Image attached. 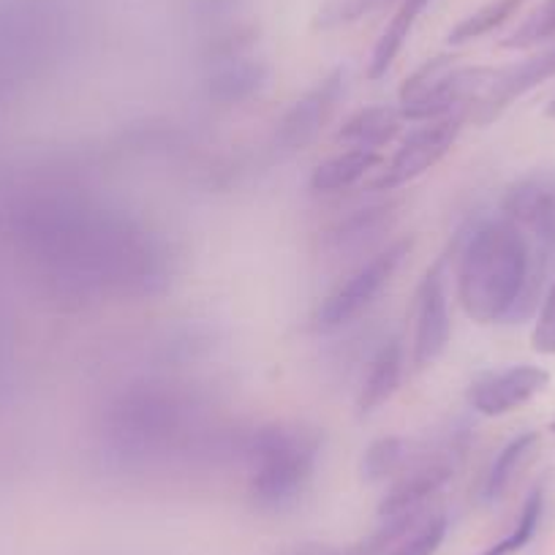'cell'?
I'll list each match as a JSON object with an SVG mask.
<instances>
[{"instance_id":"obj_14","label":"cell","mask_w":555,"mask_h":555,"mask_svg":"<svg viewBox=\"0 0 555 555\" xmlns=\"http://www.w3.org/2000/svg\"><path fill=\"white\" fill-rule=\"evenodd\" d=\"M267 82V66L256 57L229 55L210 68L205 79L207 99L216 104H240L259 93Z\"/></svg>"},{"instance_id":"obj_7","label":"cell","mask_w":555,"mask_h":555,"mask_svg":"<svg viewBox=\"0 0 555 555\" xmlns=\"http://www.w3.org/2000/svg\"><path fill=\"white\" fill-rule=\"evenodd\" d=\"M452 335L450 322V297H447V272L444 259L428 267L420 286H416L414 302V340H411V360L416 371L436 365L447 351Z\"/></svg>"},{"instance_id":"obj_8","label":"cell","mask_w":555,"mask_h":555,"mask_svg":"<svg viewBox=\"0 0 555 555\" xmlns=\"http://www.w3.org/2000/svg\"><path fill=\"white\" fill-rule=\"evenodd\" d=\"M447 528L450 520L441 509L382 517V526L362 544L360 555H436L444 544Z\"/></svg>"},{"instance_id":"obj_11","label":"cell","mask_w":555,"mask_h":555,"mask_svg":"<svg viewBox=\"0 0 555 555\" xmlns=\"http://www.w3.org/2000/svg\"><path fill=\"white\" fill-rule=\"evenodd\" d=\"M550 384V373L537 365H512L477 376L468 387V405L482 416H504L531 403Z\"/></svg>"},{"instance_id":"obj_15","label":"cell","mask_w":555,"mask_h":555,"mask_svg":"<svg viewBox=\"0 0 555 555\" xmlns=\"http://www.w3.org/2000/svg\"><path fill=\"white\" fill-rule=\"evenodd\" d=\"M400 376H403V346L392 338L367 362L365 378H362L360 395H357V409H360V414L367 416L376 409H382L398 392Z\"/></svg>"},{"instance_id":"obj_6","label":"cell","mask_w":555,"mask_h":555,"mask_svg":"<svg viewBox=\"0 0 555 555\" xmlns=\"http://www.w3.org/2000/svg\"><path fill=\"white\" fill-rule=\"evenodd\" d=\"M461 112H455L450 117H441V120H428L425 126L414 128L400 142L395 156L387 164H382V172L373 180V189L395 191L400 185L411 183V180L423 178L425 172H430L455 147L457 137H461Z\"/></svg>"},{"instance_id":"obj_19","label":"cell","mask_w":555,"mask_h":555,"mask_svg":"<svg viewBox=\"0 0 555 555\" xmlns=\"http://www.w3.org/2000/svg\"><path fill=\"white\" fill-rule=\"evenodd\" d=\"M537 444H539V434L528 430V434L515 436V439H512L509 444L499 452V457H495L493 466H490L488 477H485V488H482L485 501L504 499V493L509 490L512 479H515V474L520 472L522 463L533 455Z\"/></svg>"},{"instance_id":"obj_12","label":"cell","mask_w":555,"mask_h":555,"mask_svg":"<svg viewBox=\"0 0 555 555\" xmlns=\"http://www.w3.org/2000/svg\"><path fill=\"white\" fill-rule=\"evenodd\" d=\"M555 77V47L550 50L537 52L528 61L515 63L509 68H499L493 72V79H490L488 90L482 93V99L477 101V122L488 126V122L499 120L517 99L528 93V90L539 88V85L550 82Z\"/></svg>"},{"instance_id":"obj_3","label":"cell","mask_w":555,"mask_h":555,"mask_svg":"<svg viewBox=\"0 0 555 555\" xmlns=\"http://www.w3.org/2000/svg\"><path fill=\"white\" fill-rule=\"evenodd\" d=\"M495 68H461L450 55H439L416 68L400 88V117L405 120H441L457 106H474L488 90Z\"/></svg>"},{"instance_id":"obj_1","label":"cell","mask_w":555,"mask_h":555,"mask_svg":"<svg viewBox=\"0 0 555 555\" xmlns=\"http://www.w3.org/2000/svg\"><path fill=\"white\" fill-rule=\"evenodd\" d=\"M457 300L477 324L522 317L531 306V250L509 218L482 221L457 256Z\"/></svg>"},{"instance_id":"obj_28","label":"cell","mask_w":555,"mask_h":555,"mask_svg":"<svg viewBox=\"0 0 555 555\" xmlns=\"http://www.w3.org/2000/svg\"><path fill=\"white\" fill-rule=\"evenodd\" d=\"M550 430H553V434H555V423H553V425H550Z\"/></svg>"},{"instance_id":"obj_24","label":"cell","mask_w":555,"mask_h":555,"mask_svg":"<svg viewBox=\"0 0 555 555\" xmlns=\"http://www.w3.org/2000/svg\"><path fill=\"white\" fill-rule=\"evenodd\" d=\"M384 0H327L322 9H319L317 25L319 28H338V25H349L354 20H360L362 14L371 12L373 7H378Z\"/></svg>"},{"instance_id":"obj_9","label":"cell","mask_w":555,"mask_h":555,"mask_svg":"<svg viewBox=\"0 0 555 555\" xmlns=\"http://www.w3.org/2000/svg\"><path fill=\"white\" fill-rule=\"evenodd\" d=\"M344 90L346 72L335 68L317 88H311L300 101H295L292 109L284 115V120L278 122L275 128V151L281 156H292V153L311 145L335 112V106H338Z\"/></svg>"},{"instance_id":"obj_16","label":"cell","mask_w":555,"mask_h":555,"mask_svg":"<svg viewBox=\"0 0 555 555\" xmlns=\"http://www.w3.org/2000/svg\"><path fill=\"white\" fill-rule=\"evenodd\" d=\"M428 7H430V0H403V3H400L398 12L392 14L387 28H384L382 36H378L376 47H373L371 63H367V77L371 79L387 77V72L392 68V63L398 61L403 44L409 41L416 20L423 17V12Z\"/></svg>"},{"instance_id":"obj_2","label":"cell","mask_w":555,"mask_h":555,"mask_svg":"<svg viewBox=\"0 0 555 555\" xmlns=\"http://www.w3.org/2000/svg\"><path fill=\"white\" fill-rule=\"evenodd\" d=\"M322 436L302 425H264L243 444L248 495L261 512H289L302 501L317 472Z\"/></svg>"},{"instance_id":"obj_10","label":"cell","mask_w":555,"mask_h":555,"mask_svg":"<svg viewBox=\"0 0 555 555\" xmlns=\"http://www.w3.org/2000/svg\"><path fill=\"white\" fill-rule=\"evenodd\" d=\"M504 218L522 234H531L542 254L555 256V172H537L517 180L504 194Z\"/></svg>"},{"instance_id":"obj_17","label":"cell","mask_w":555,"mask_h":555,"mask_svg":"<svg viewBox=\"0 0 555 555\" xmlns=\"http://www.w3.org/2000/svg\"><path fill=\"white\" fill-rule=\"evenodd\" d=\"M384 158L378 151H365V147H346L338 156L327 158L319 164L311 175V189L322 191V194H333V191L351 189L357 180L365 178L376 167H382Z\"/></svg>"},{"instance_id":"obj_27","label":"cell","mask_w":555,"mask_h":555,"mask_svg":"<svg viewBox=\"0 0 555 555\" xmlns=\"http://www.w3.org/2000/svg\"><path fill=\"white\" fill-rule=\"evenodd\" d=\"M547 115H550V117H555V99H553V104L547 106Z\"/></svg>"},{"instance_id":"obj_4","label":"cell","mask_w":555,"mask_h":555,"mask_svg":"<svg viewBox=\"0 0 555 555\" xmlns=\"http://www.w3.org/2000/svg\"><path fill=\"white\" fill-rule=\"evenodd\" d=\"M180 434V403L169 392H128L106 414V441L117 457H145Z\"/></svg>"},{"instance_id":"obj_25","label":"cell","mask_w":555,"mask_h":555,"mask_svg":"<svg viewBox=\"0 0 555 555\" xmlns=\"http://www.w3.org/2000/svg\"><path fill=\"white\" fill-rule=\"evenodd\" d=\"M531 346L539 354H555V284L547 292L531 333Z\"/></svg>"},{"instance_id":"obj_20","label":"cell","mask_w":555,"mask_h":555,"mask_svg":"<svg viewBox=\"0 0 555 555\" xmlns=\"http://www.w3.org/2000/svg\"><path fill=\"white\" fill-rule=\"evenodd\" d=\"M522 7H526V0H490V3L479 7L477 12L463 17L461 23L450 30L447 41H450L452 47H461V44H468V41L482 39V36L493 34V30H499L501 25L509 23Z\"/></svg>"},{"instance_id":"obj_23","label":"cell","mask_w":555,"mask_h":555,"mask_svg":"<svg viewBox=\"0 0 555 555\" xmlns=\"http://www.w3.org/2000/svg\"><path fill=\"white\" fill-rule=\"evenodd\" d=\"M550 39H555V0H544L537 12L528 14L526 23L504 41V47H509V50H528V47H537Z\"/></svg>"},{"instance_id":"obj_13","label":"cell","mask_w":555,"mask_h":555,"mask_svg":"<svg viewBox=\"0 0 555 555\" xmlns=\"http://www.w3.org/2000/svg\"><path fill=\"white\" fill-rule=\"evenodd\" d=\"M400 474L403 477L387 490V495L378 504V517H398L405 515V512L425 509L430 495H436L450 482L452 466L444 461H428L423 466H414Z\"/></svg>"},{"instance_id":"obj_5","label":"cell","mask_w":555,"mask_h":555,"mask_svg":"<svg viewBox=\"0 0 555 555\" xmlns=\"http://www.w3.org/2000/svg\"><path fill=\"white\" fill-rule=\"evenodd\" d=\"M411 248H414V240H398L389 248L378 250L346 284H340L322 302V308H319V324H322V330H338L344 324L354 322L360 313H365L376 302V297L387 289L392 275L398 272L400 261L409 256Z\"/></svg>"},{"instance_id":"obj_18","label":"cell","mask_w":555,"mask_h":555,"mask_svg":"<svg viewBox=\"0 0 555 555\" xmlns=\"http://www.w3.org/2000/svg\"><path fill=\"white\" fill-rule=\"evenodd\" d=\"M400 131V112L392 106H367L351 115L338 131V139L346 147H365L378 151L387 142H392Z\"/></svg>"},{"instance_id":"obj_26","label":"cell","mask_w":555,"mask_h":555,"mask_svg":"<svg viewBox=\"0 0 555 555\" xmlns=\"http://www.w3.org/2000/svg\"><path fill=\"white\" fill-rule=\"evenodd\" d=\"M232 3L234 0H196V9L205 14H216V12H221V9H229Z\"/></svg>"},{"instance_id":"obj_22","label":"cell","mask_w":555,"mask_h":555,"mask_svg":"<svg viewBox=\"0 0 555 555\" xmlns=\"http://www.w3.org/2000/svg\"><path fill=\"white\" fill-rule=\"evenodd\" d=\"M542 512H544V490L533 488L528 493L526 504H522L520 515H517L515 528L506 533L504 539H499L495 544H490L488 550H482L479 555H517L533 537H537V528L542 522Z\"/></svg>"},{"instance_id":"obj_21","label":"cell","mask_w":555,"mask_h":555,"mask_svg":"<svg viewBox=\"0 0 555 555\" xmlns=\"http://www.w3.org/2000/svg\"><path fill=\"white\" fill-rule=\"evenodd\" d=\"M405 461H409V441L400 436H384L367 447L360 472L367 482H384V479L398 477L405 468Z\"/></svg>"}]
</instances>
